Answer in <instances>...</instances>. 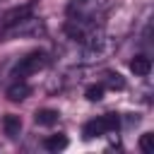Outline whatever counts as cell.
Instances as JSON below:
<instances>
[{"label": "cell", "mask_w": 154, "mask_h": 154, "mask_svg": "<svg viewBox=\"0 0 154 154\" xmlns=\"http://www.w3.org/2000/svg\"><path fill=\"white\" fill-rule=\"evenodd\" d=\"M48 63H51V58H48L46 51H34V53L24 55V58L14 65V72H12V75H14L17 79H26V77H31V75L41 72Z\"/></svg>", "instance_id": "cell-1"}, {"label": "cell", "mask_w": 154, "mask_h": 154, "mask_svg": "<svg viewBox=\"0 0 154 154\" xmlns=\"http://www.w3.org/2000/svg\"><path fill=\"white\" fill-rule=\"evenodd\" d=\"M118 128H120V118H118L116 113H106V116H99V118L84 123L82 135H84V140H94V137H101V135L116 132Z\"/></svg>", "instance_id": "cell-2"}, {"label": "cell", "mask_w": 154, "mask_h": 154, "mask_svg": "<svg viewBox=\"0 0 154 154\" xmlns=\"http://www.w3.org/2000/svg\"><path fill=\"white\" fill-rule=\"evenodd\" d=\"M41 34H46V26H43V22L41 19H36V17H24V19H19L17 24H12V26H7V36H26V38H36V36H41Z\"/></svg>", "instance_id": "cell-3"}, {"label": "cell", "mask_w": 154, "mask_h": 154, "mask_svg": "<svg viewBox=\"0 0 154 154\" xmlns=\"http://www.w3.org/2000/svg\"><path fill=\"white\" fill-rule=\"evenodd\" d=\"M2 132H5L10 140H14V137L22 132V118L14 116V113H7V116L2 118Z\"/></svg>", "instance_id": "cell-4"}, {"label": "cell", "mask_w": 154, "mask_h": 154, "mask_svg": "<svg viewBox=\"0 0 154 154\" xmlns=\"http://www.w3.org/2000/svg\"><path fill=\"white\" fill-rule=\"evenodd\" d=\"M29 94H31V87H29L24 79H17V82L7 89V99H10V101H14V103H17V101H24Z\"/></svg>", "instance_id": "cell-5"}, {"label": "cell", "mask_w": 154, "mask_h": 154, "mask_svg": "<svg viewBox=\"0 0 154 154\" xmlns=\"http://www.w3.org/2000/svg\"><path fill=\"white\" fill-rule=\"evenodd\" d=\"M130 70H132L137 77H147V75L152 72V60H149L147 55H135V58L130 60Z\"/></svg>", "instance_id": "cell-6"}, {"label": "cell", "mask_w": 154, "mask_h": 154, "mask_svg": "<svg viewBox=\"0 0 154 154\" xmlns=\"http://www.w3.org/2000/svg\"><path fill=\"white\" fill-rule=\"evenodd\" d=\"M29 14H31V5H24V7H14V10H10V12L5 14V26H12V24H17L19 19L29 17Z\"/></svg>", "instance_id": "cell-7"}, {"label": "cell", "mask_w": 154, "mask_h": 154, "mask_svg": "<svg viewBox=\"0 0 154 154\" xmlns=\"http://www.w3.org/2000/svg\"><path fill=\"white\" fill-rule=\"evenodd\" d=\"M43 147H46L48 152H60V149H65V147H67V137H65L63 132L51 135V137H46V140H43Z\"/></svg>", "instance_id": "cell-8"}, {"label": "cell", "mask_w": 154, "mask_h": 154, "mask_svg": "<svg viewBox=\"0 0 154 154\" xmlns=\"http://www.w3.org/2000/svg\"><path fill=\"white\" fill-rule=\"evenodd\" d=\"M58 118H60V113L53 111V108H41V111H36V123H38V125H55Z\"/></svg>", "instance_id": "cell-9"}, {"label": "cell", "mask_w": 154, "mask_h": 154, "mask_svg": "<svg viewBox=\"0 0 154 154\" xmlns=\"http://www.w3.org/2000/svg\"><path fill=\"white\" fill-rule=\"evenodd\" d=\"M103 84H106L108 89H125V82H123V77H120L118 72H106Z\"/></svg>", "instance_id": "cell-10"}, {"label": "cell", "mask_w": 154, "mask_h": 154, "mask_svg": "<svg viewBox=\"0 0 154 154\" xmlns=\"http://www.w3.org/2000/svg\"><path fill=\"white\" fill-rule=\"evenodd\" d=\"M84 96H87L89 101H101V96H103V84H91V87H87Z\"/></svg>", "instance_id": "cell-11"}, {"label": "cell", "mask_w": 154, "mask_h": 154, "mask_svg": "<svg viewBox=\"0 0 154 154\" xmlns=\"http://www.w3.org/2000/svg\"><path fill=\"white\" fill-rule=\"evenodd\" d=\"M140 149H142L144 154H152V152H154V135H152V132H144V135L140 137Z\"/></svg>", "instance_id": "cell-12"}, {"label": "cell", "mask_w": 154, "mask_h": 154, "mask_svg": "<svg viewBox=\"0 0 154 154\" xmlns=\"http://www.w3.org/2000/svg\"><path fill=\"white\" fill-rule=\"evenodd\" d=\"M75 2H87V0H75Z\"/></svg>", "instance_id": "cell-13"}]
</instances>
